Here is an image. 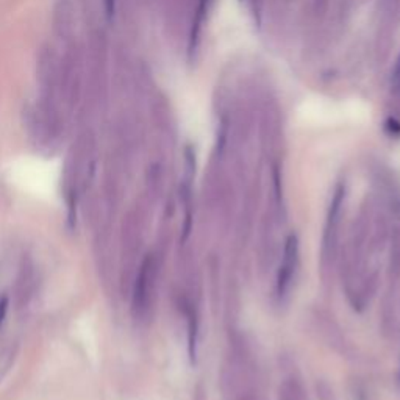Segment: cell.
<instances>
[{"mask_svg": "<svg viewBox=\"0 0 400 400\" xmlns=\"http://www.w3.org/2000/svg\"><path fill=\"white\" fill-rule=\"evenodd\" d=\"M155 280V261L154 257L147 255L143 261L140 272L136 275L135 291H133V307L138 315H145L152 301V291H154Z\"/></svg>", "mask_w": 400, "mask_h": 400, "instance_id": "277c9868", "label": "cell"}, {"mask_svg": "<svg viewBox=\"0 0 400 400\" xmlns=\"http://www.w3.org/2000/svg\"><path fill=\"white\" fill-rule=\"evenodd\" d=\"M207 8H208V0H200L198 13H195V18H194V23H193L191 40H189V55H191V56L195 52H198L199 40H200V33H202V25H203V23H205Z\"/></svg>", "mask_w": 400, "mask_h": 400, "instance_id": "5b68a950", "label": "cell"}, {"mask_svg": "<svg viewBox=\"0 0 400 400\" xmlns=\"http://www.w3.org/2000/svg\"><path fill=\"white\" fill-rule=\"evenodd\" d=\"M10 307V301L6 296H0V327H2L5 317H6V311H8Z\"/></svg>", "mask_w": 400, "mask_h": 400, "instance_id": "52a82bcc", "label": "cell"}, {"mask_svg": "<svg viewBox=\"0 0 400 400\" xmlns=\"http://www.w3.org/2000/svg\"><path fill=\"white\" fill-rule=\"evenodd\" d=\"M389 239L387 217L377 203L368 202L355 217L343 255V275L349 301L363 310L374 296L383 249Z\"/></svg>", "mask_w": 400, "mask_h": 400, "instance_id": "6da1fadb", "label": "cell"}, {"mask_svg": "<svg viewBox=\"0 0 400 400\" xmlns=\"http://www.w3.org/2000/svg\"><path fill=\"white\" fill-rule=\"evenodd\" d=\"M391 91L397 99H400V55L396 60L394 69H392V75H391Z\"/></svg>", "mask_w": 400, "mask_h": 400, "instance_id": "8992f818", "label": "cell"}, {"mask_svg": "<svg viewBox=\"0 0 400 400\" xmlns=\"http://www.w3.org/2000/svg\"><path fill=\"white\" fill-rule=\"evenodd\" d=\"M299 239L294 234H291L283 244L277 281H275V297L280 305L288 302L291 293H293L297 271H299Z\"/></svg>", "mask_w": 400, "mask_h": 400, "instance_id": "3957f363", "label": "cell"}, {"mask_svg": "<svg viewBox=\"0 0 400 400\" xmlns=\"http://www.w3.org/2000/svg\"><path fill=\"white\" fill-rule=\"evenodd\" d=\"M107 5V16L108 19H111L114 16V0H105Z\"/></svg>", "mask_w": 400, "mask_h": 400, "instance_id": "ba28073f", "label": "cell"}, {"mask_svg": "<svg viewBox=\"0 0 400 400\" xmlns=\"http://www.w3.org/2000/svg\"><path fill=\"white\" fill-rule=\"evenodd\" d=\"M346 199V188L344 185H338L334 189L333 198L330 202L329 212H327L324 236H322V250L321 261L322 269L330 271L334 260H337L339 250V236H341V217H343V207Z\"/></svg>", "mask_w": 400, "mask_h": 400, "instance_id": "7a4b0ae2", "label": "cell"}]
</instances>
